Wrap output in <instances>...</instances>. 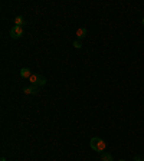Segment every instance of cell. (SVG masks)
<instances>
[{"instance_id": "obj_13", "label": "cell", "mask_w": 144, "mask_h": 161, "mask_svg": "<svg viewBox=\"0 0 144 161\" xmlns=\"http://www.w3.org/2000/svg\"><path fill=\"white\" fill-rule=\"evenodd\" d=\"M143 26H144V17H143Z\"/></svg>"}, {"instance_id": "obj_15", "label": "cell", "mask_w": 144, "mask_h": 161, "mask_svg": "<svg viewBox=\"0 0 144 161\" xmlns=\"http://www.w3.org/2000/svg\"><path fill=\"white\" fill-rule=\"evenodd\" d=\"M121 161H124V160H121Z\"/></svg>"}, {"instance_id": "obj_14", "label": "cell", "mask_w": 144, "mask_h": 161, "mask_svg": "<svg viewBox=\"0 0 144 161\" xmlns=\"http://www.w3.org/2000/svg\"><path fill=\"white\" fill-rule=\"evenodd\" d=\"M141 161H144V160H141Z\"/></svg>"}, {"instance_id": "obj_10", "label": "cell", "mask_w": 144, "mask_h": 161, "mask_svg": "<svg viewBox=\"0 0 144 161\" xmlns=\"http://www.w3.org/2000/svg\"><path fill=\"white\" fill-rule=\"evenodd\" d=\"M74 48H77V49H81V48H82V45H81V42H79L78 39L74 42Z\"/></svg>"}, {"instance_id": "obj_12", "label": "cell", "mask_w": 144, "mask_h": 161, "mask_svg": "<svg viewBox=\"0 0 144 161\" xmlns=\"http://www.w3.org/2000/svg\"><path fill=\"white\" fill-rule=\"evenodd\" d=\"M0 161H7V160H6L4 157H1V158H0Z\"/></svg>"}, {"instance_id": "obj_5", "label": "cell", "mask_w": 144, "mask_h": 161, "mask_svg": "<svg viewBox=\"0 0 144 161\" xmlns=\"http://www.w3.org/2000/svg\"><path fill=\"white\" fill-rule=\"evenodd\" d=\"M20 76H22V78H30V76H32L30 69H29V68H22V69H20Z\"/></svg>"}, {"instance_id": "obj_11", "label": "cell", "mask_w": 144, "mask_h": 161, "mask_svg": "<svg viewBox=\"0 0 144 161\" xmlns=\"http://www.w3.org/2000/svg\"><path fill=\"white\" fill-rule=\"evenodd\" d=\"M134 161H141V160H140V157H137V155H135V157H134Z\"/></svg>"}, {"instance_id": "obj_3", "label": "cell", "mask_w": 144, "mask_h": 161, "mask_svg": "<svg viewBox=\"0 0 144 161\" xmlns=\"http://www.w3.org/2000/svg\"><path fill=\"white\" fill-rule=\"evenodd\" d=\"M23 92H25L26 95H36L39 91H38V86L36 85H30V86H27V88H25Z\"/></svg>"}, {"instance_id": "obj_4", "label": "cell", "mask_w": 144, "mask_h": 161, "mask_svg": "<svg viewBox=\"0 0 144 161\" xmlns=\"http://www.w3.org/2000/svg\"><path fill=\"white\" fill-rule=\"evenodd\" d=\"M87 35H88V30H87L85 27H79V29L77 30V38L78 39H85Z\"/></svg>"}, {"instance_id": "obj_2", "label": "cell", "mask_w": 144, "mask_h": 161, "mask_svg": "<svg viewBox=\"0 0 144 161\" xmlns=\"http://www.w3.org/2000/svg\"><path fill=\"white\" fill-rule=\"evenodd\" d=\"M23 35V27H20V26H13L10 29V36L13 38V39H19V38H22Z\"/></svg>"}, {"instance_id": "obj_8", "label": "cell", "mask_w": 144, "mask_h": 161, "mask_svg": "<svg viewBox=\"0 0 144 161\" xmlns=\"http://www.w3.org/2000/svg\"><path fill=\"white\" fill-rule=\"evenodd\" d=\"M38 79H39V75H36V74H32V76L29 78V81H30L32 85H38Z\"/></svg>"}, {"instance_id": "obj_9", "label": "cell", "mask_w": 144, "mask_h": 161, "mask_svg": "<svg viewBox=\"0 0 144 161\" xmlns=\"http://www.w3.org/2000/svg\"><path fill=\"white\" fill-rule=\"evenodd\" d=\"M45 84H46V78H45V76H41V75H39V79H38V85H39V86H43Z\"/></svg>"}, {"instance_id": "obj_1", "label": "cell", "mask_w": 144, "mask_h": 161, "mask_svg": "<svg viewBox=\"0 0 144 161\" xmlns=\"http://www.w3.org/2000/svg\"><path fill=\"white\" fill-rule=\"evenodd\" d=\"M89 145H91V148H92V150L97 151V152H104V150L107 148V142L102 140V138H98V137L91 138Z\"/></svg>"}, {"instance_id": "obj_6", "label": "cell", "mask_w": 144, "mask_h": 161, "mask_svg": "<svg viewBox=\"0 0 144 161\" xmlns=\"http://www.w3.org/2000/svg\"><path fill=\"white\" fill-rule=\"evenodd\" d=\"M14 23H16V26H20V27L26 25V23H25V19H23V16H20V14L14 17Z\"/></svg>"}, {"instance_id": "obj_7", "label": "cell", "mask_w": 144, "mask_h": 161, "mask_svg": "<svg viewBox=\"0 0 144 161\" xmlns=\"http://www.w3.org/2000/svg\"><path fill=\"white\" fill-rule=\"evenodd\" d=\"M101 161H112V155L108 152H102L101 155Z\"/></svg>"}]
</instances>
